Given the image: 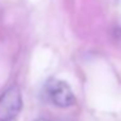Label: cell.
Returning a JSON list of instances; mask_svg holds the SVG:
<instances>
[{"instance_id": "obj_1", "label": "cell", "mask_w": 121, "mask_h": 121, "mask_svg": "<svg viewBox=\"0 0 121 121\" xmlns=\"http://www.w3.org/2000/svg\"><path fill=\"white\" fill-rule=\"evenodd\" d=\"M44 92L47 99L56 107L68 108L76 103V96H74L70 86L61 79H48L44 85Z\"/></svg>"}, {"instance_id": "obj_2", "label": "cell", "mask_w": 121, "mask_h": 121, "mask_svg": "<svg viewBox=\"0 0 121 121\" xmlns=\"http://www.w3.org/2000/svg\"><path fill=\"white\" fill-rule=\"evenodd\" d=\"M22 108V96L18 86L8 87L0 95V118L12 121Z\"/></svg>"}, {"instance_id": "obj_3", "label": "cell", "mask_w": 121, "mask_h": 121, "mask_svg": "<svg viewBox=\"0 0 121 121\" xmlns=\"http://www.w3.org/2000/svg\"><path fill=\"white\" fill-rule=\"evenodd\" d=\"M35 121H50L48 118H44V117H40V118H37Z\"/></svg>"}, {"instance_id": "obj_4", "label": "cell", "mask_w": 121, "mask_h": 121, "mask_svg": "<svg viewBox=\"0 0 121 121\" xmlns=\"http://www.w3.org/2000/svg\"><path fill=\"white\" fill-rule=\"evenodd\" d=\"M0 121H7V120H3V118H0Z\"/></svg>"}]
</instances>
